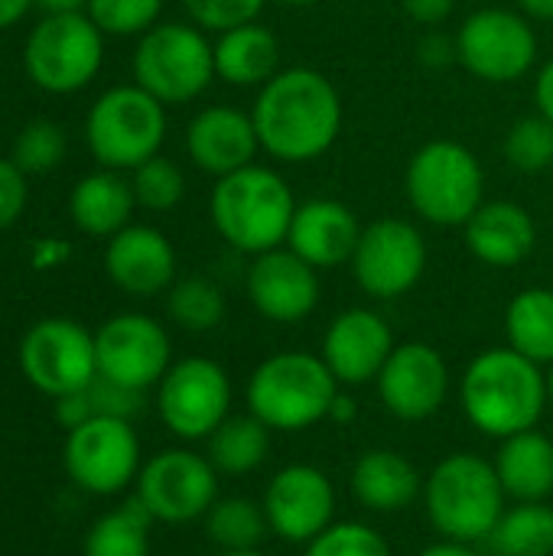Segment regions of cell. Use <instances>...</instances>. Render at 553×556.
Returning <instances> with one entry per match:
<instances>
[{
  "label": "cell",
  "mask_w": 553,
  "mask_h": 556,
  "mask_svg": "<svg viewBox=\"0 0 553 556\" xmlns=\"http://www.w3.org/2000/svg\"><path fill=\"white\" fill-rule=\"evenodd\" d=\"M486 544L499 556H551L553 508L548 502H512Z\"/></svg>",
  "instance_id": "obj_32"
},
{
  "label": "cell",
  "mask_w": 553,
  "mask_h": 556,
  "mask_svg": "<svg viewBox=\"0 0 553 556\" xmlns=\"http://www.w3.org/2000/svg\"><path fill=\"white\" fill-rule=\"evenodd\" d=\"M297 205L290 182L277 169L251 163L215 182L209 215L235 251L257 257L287 244Z\"/></svg>",
  "instance_id": "obj_3"
},
{
  "label": "cell",
  "mask_w": 553,
  "mask_h": 556,
  "mask_svg": "<svg viewBox=\"0 0 553 556\" xmlns=\"http://www.w3.org/2000/svg\"><path fill=\"white\" fill-rule=\"evenodd\" d=\"M362 225L355 212L339 199H306L297 205L287 248L316 270L349 264L359 244Z\"/></svg>",
  "instance_id": "obj_23"
},
{
  "label": "cell",
  "mask_w": 553,
  "mask_h": 556,
  "mask_svg": "<svg viewBox=\"0 0 553 556\" xmlns=\"http://www.w3.org/2000/svg\"><path fill=\"white\" fill-rule=\"evenodd\" d=\"M411 208L440 228H463L486 202V173L479 156L460 140L424 143L404 173Z\"/></svg>",
  "instance_id": "obj_6"
},
{
  "label": "cell",
  "mask_w": 553,
  "mask_h": 556,
  "mask_svg": "<svg viewBox=\"0 0 553 556\" xmlns=\"http://www.w3.org/2000/svg\"><path fill=\"white\" fill-rule=\"evenodd\" d=\"M163 0H88L85 13L104 36H143L156 26Z\"/></svg>",
  "instance_id": "obj_39"
},
{
  "label": "cell",
  "mask_w": 553,
  "mask_h": 556,
  "mask_svg": "<svg viewBox=\"0 0 553 556\" xmlns=\"http://www.w3.org/2000/svg\"><path fill=\"white\" fill-rule=\"evenodd\" d=\"M375 388L381 407L391 417L404 424H424L443 410L453 381H450L447 358L433 345L401 342L394 345L391 358L375 378Z\"/></svg>",
  "instance_id": "obj_18"
},
{
  "label": "cell",
  "mask_w": 553,
  "mask_h": 556,
  "mask_svg": "<svg viewBox=\"0 0 553 556\" xmlns=\"http://www.w3.org/2000/svg\"><path fill=\"white\" fill-rule=\"evenodd\" d=\"M235 388L228 371L205 355H189L169 365L156 384V410L163 427L183 440H209L231 417Z\"/></svg>",
  "instance_id": "obj_10"
},
{
  "label": "cell",
  "mask_w": 553,
  "mask_h": 556,
  "mask_svg": "<svg viewBox=\"0 0 553 556\" xmlns=\"http://www.w3.org/2000/svg\"><path fill=\"white\" fill-rule=\"evenodd\" d=\"M456 52L466 72L489 85H512L538 62V33L521 10L486 7L456 29Z\"/></svg>",
  "instance_id": "obj_12"
},
{
  "label": "cell",
  "mask_w": 553,
  "mask_h": 556,
  "mask_svg": "<svg viewBox=\"0 0 553 556\" xmlns=\"http://www.w3.org/2000/svg\"><path fill=\"white\" fill-rule=\"evenodd\" d=\"M277 3H284V7H297V10H303V7H316L319 0H277Z\"/></svg>",
  "instance_id": "obj_53"
},
{
  "label": "cell",
  "mask_w": 553,
  "mask_h": 556,
  "mask_svg": "<svg viewBox=\"0 0 553 556\" xmlns=\"http://www.w3.org/2000/svg\"><path fill=\"white\" fill-rule=\"evenodd\" d=\"M271 427L248 414H231L205 443V456L218 469V476H251L264 466L271 453Z\"/></svg>",
  "instance_id": "obj_29"
},
{
  "label": "cell",
  "mask_w": 553,
  "mask_h": 556,
  "mask_svg": "<svg viewBox=\"0 0 553 556\" xmlns=\"http://www.w3.org/2000/svg\"><path fill=\"white\" fill-rule=\"evenodd\" d=\"M261 505L277 541L306 547L336 521V485L319 466L290 463L271 476Z\"/></svg>",
  "instance_id": "obj_16"
},
{
  "label": "cell",
  "mask_w": 553,
  "mask_h": 556,
  "mask_svg": "<svg viewBox=\"0 0 553 556\" xmlns=\"http://www.w3.org/2000/svg\"><path fill=\"white\" fill-rule=\"evenodd\" d=\"M394 345V332L381 313L352 306L329 323L319 355L342 388H362L375 384Z\"/></svg>",
  "instance_id": "obj_20"
},
{
  "label": "cell",
  "mask_w": 553,
  "mask_h": 556,
  "mask_svg": "<svg viewBox=\"0 0 553 556\" xmlns=\"http://www.w3.org/2000/svg\"><path fill=\"white\" fill-rule=\"evenodd\" d=\"M551 556H553V554H551Z\"/></svg>",
  "instance_id": "obj_56"
},
{
  "label": "cell",
  "mask_w": 553,
  "mask_h": 556,
  "mask_svg": "<svg viewBox=\"0 0 553 556\" xmlns=\"http://www.w3.org/2000/svg\"><path fill=\"white\" fill-rule=\"evenodd\" d=\"M515 3L528 20H541V23L553 20V0H515Z\"/></svg>",
  "instance_id": "obj_50"
},
{
  "label": "cell",
  "mask_w": 553,
  "mask_h": 556,
  "mask_svg": "<svg viewBox=\"0 0 553 556\" xmlns=\"http://www.w3.org/2000/svg\"><path fill=\"white\" fill-rule=\"evenodd\" d=\"M150 511L137 498H127L88 528L81 556H150Z\"/></svg>",
  "instance_id": "obj_31"
},
{
  "label": "cell",
  "mask_w": 553,
  "mask_h": 556,
  "mask_svg": "<svg viewBox=\"0 0 553 556\" xmlns=\"http://www.w3.org/2000/svg\"><path fill=\"white\" fill-rule=\"evenodd\" d=\"M186 150L202 173L222 179L235 169L251 166L261 150V140L251 114L228 104H212L189 121Z\"/></svg>",
  "instance_id": "obj_22"
},
{
  "label": "cell",
  "mask_w": 553,
  "mask_h": 556,
  "mask_svg": "<svg viewBox=\"0 0 553 556\" xmlns=\"http://www.w3.org/2000/svg\"><path fill=\"white\" fill-rule=\"evenodd\" d=\"M251 121L267 156L300 166L319 160L339 140L342 98L323 72L293 65L261 85Z\"/></svg>",
  "instance_id": "obj_1"
},
{
  "label": "cell",
  "mask_w": 553,
  "mask_h": 556,
  "mask_svg": "<svg viewBox=\"0 0 553 556\" xmlns=\"http://www.w3.org/2000/svg\"><path fill=\"white\" fill-rule=\"evenodd\" d=\"M98 375L150 391L163 381L173 365V342L166 329L143 313H117L95 332Z\"/></svg>",
  "instance_id": "obj_17"
},
{
  "label": "cell",
  "mask_w": 553,
  "mask_h": 556,
  "mask_svg": "<svg viewBox=\"0 0 553 556\" xmlns=\"http://www.w3.org/2000/svg\"><path fill=\"white\" fill-rule=\"evenodd\" d=\"M342 384L313 352H277L267 355L248 378L244 404L274 433H303L329 420Z\"/></svg>",
  "instance_id": "obj_5"
},
{
  "label": "cell",
  "mask_w": 553,
  "mask_h": 556,
  "mask_svg": "<svg viewBox=\"0 0 553 556\" xmlns=\"http://www.w3.org/2000/svg\"><path fill=\"white\" fill-rule=\"evenodd\" d=\"M248 300L267 323H303L319 306V270L287 244L264 251L248 267Z\"/></svg>",
  "instance_id": "obj_19"
},
{
  "label": "cell",
  "mask_w": 553,
  "mask_h": 556,
  "mask_svg": "<svg viewBox=\"0 0 553 556\" xmlns=\"http://www.w3.org/2000/svg\"><path fill=\"white\" fill-rule=\"evenodd\" d=\"M463 238L476 261L508 270L531 257L538 244V225L518 202L492 199L482 202L476 215L463 225Z\"/></svg>",
  "instance_id": "obj_24"
},
{
  "label": "cell",
  "mask_w": 553,
  "mask_h": 556,
  "mask_svg": "<svg viewBox=\"0 0 553 556\" xmlns=\"http://www.w3.org/2000/svg\"><path fill=\"white\" fill-rule=\"evenodd\" d=\"M417 556H479V551H476V544H460V541L440 538V541L427 544L424 551H417Z\"/></svg>",
  "instance_id": "obj_48"
},
{
  "label": "cell",
  "mask_w": 553,
  "mask_h": 556,
  "mask_svg": "<svg viewBox=\"0 0 553 556\" xmlns=\"http://www.w3.org/2000/svg\"><path fill=\"white\" fill-rule=\"evenodd\" d=\"M355 417V401L345 394V388H342V394L336 397V404H332V414H329V420H342V424H349Z\"/></svg>",
  "instance_id": "obj_52"
},
{
  "label": "cell",
  "mask_w": 553,
  "mask_h": 556,
  "mask_svg": "<svg viewBox=\"0 0 553 556\" xmlns=\"http://www.w3.org/2000/svg\"><path fill=\"white\" fill-rule=\"evenodd\" d=\"M26 173L13 160H0V231L16 225L26 208Z\"/></svg>",
  "instance_id": "obj_42"
},
{
  "label": "cell",
  "mask_w": 553,
  "mask_h": 556,
  "mask_svg": "<svg viewBox=\"0 0 553 556\" xmlns=\"http://www.w3.org/2000/svg\"><path fill=\"white\" fill-rule=\"evenodd\" d=\"M349 264L362 293L372 300H398L420 283L427 270V241L414 222L378 218L362 228Z\"/></svg>",
  "instance_id": "obj_14"
},
{
  "label": "cell",
  "mask_w": 553,
  "mask_h": 556,
  "mask_svg": "<svg viewBox=\"0 0 553 556\" xmlns=\"http://www.w3.org/2000/svg\"><path fill=\"white\" fill-rule=\"evenodd\" d=\"M137 502L150 511L160 525H189L202 521L209 508L222 498L218 495V469L209 456L173 446L153 453L134 482Z\"/></svg>",
  "instance_id": "obj_11"
},
{
  "label": "cell",
  "mask_w": 553,
  "mask_h": 556,
  "mask_svg": "<svg viewBox=\"0 0 553 556\" xmlns=\"http://www.w3.org/2000/svg\"><path fill=\"white\" fill-rule=\"evenodd\" d=\"M166 313L186 332H212L225 319V296L205 277H183L169 287Z\"/></svg>",
  "instance_id": "obj_34"
},
{
  "label": "cell",
  "mask_w": 553,
  "mask_h": 556,
  "mask_svg": "<svg viewBox=\"0 0 553 556\" xmlns=\"http://www.w3.org/2000/svg\"><path fill=\"white\" fill-rule=\"evenodd\" d=\"M492 463L508 502H548L553 495V440L538 427L499 440Z\"/></svg>",
  "instance_id": "obj_27"
},
{
  "label": "cell",
  "mask_w": 553,
  "mask_h": 556,
  "mask_svg": "<svg viewBox=\"0 0 553 556\" xmlns=\"http://www.w3.org/2000/svg\"><path fill=\"white\" fill-rule=\"evenodd\" d=\"M548 394H551V410H553V365L548 368Z\"/></svg>",
  "instance_id": "obj_55"
},
{
  "label": "cell",
  "mask_w": 553,
  "mask_h": 556,
  "mask_svg": "<svg viewBox=\"0 0 553 556\" xmlns=\"http://www.w3.org/2000/svg\"><path fill=\"white\" fill-rule=\"evenodd\" d=\"M417 59L427 65V68H443L450 62H460V52H456V36H447V33H427L420 42H417Z\"/></svg>",
  "instance_id": "obj_43"
},
{
  "label": "cell",
  "mask_w": 553,
  "mask_h": 556,
  "mask_svg": "<svg viewBox=\"0 0 553 556\" xmlns=\"http://www.w3.org/2000/svg\"><path fill=\"white\" fill-rule=\"evenodd\" d=\"M62 463L78 489L111 498L130 489L140 476V437L130 420L91 417L88 424L65 433Z\"/></svg>",
  "instance_id": "obj_13"
},
{
  "label": "cell",
  "mask_w": 553,
  "mask_h": 556,
  "mask_svg": "<svg viewBox=\"0 0 553 556\" xmlns=\"http://www.w3.org/2000/svg\"><path fill=\"white\" fill-rule=\"evenodd\" d=\"M65 156V134L55 121H29L13 140V163L29 173H49Z\"/></svg>",
  "instance_id": "obj_38"
},
{
  "label": "cell",
  "mask_w": 553,
  "mask_h": 556,
  "mask_svg": "<svg viewBox=\"0 0 553 556\" xmlns=\"http://www.w3.org/2000/svg\"><path fill=\"white\" fill-rule=\"evenodd\" d=\"M401 7L420 26H440L443 20H450L456 0H401Z\"/></svg>",
  "instance_id": "obj_45"
},
{
  "label": "cell",
  "mask_w": 553,
  "mask_h": 556,
  "mask_svg": "<svg viewBox=\"0 0 553 556\" xmlns=\"http://www.w3.org/2000/svg\"><path fill=\"white\" fill-rule=\"evenodd\" d=\"M267 0H183L189 20L205 33H225L261 16Z\"/></svg>",
  "instance_id": "obj_40"
},
{
  "label": "cell",
  "mask_w": 553,
  "mask_h": 556,
  "mask_svg": "<svg viewBox=\"0 0 553 556\" xmlns=\"http://www.w3.org/2000/svg\"><path fill=\"white\" fill-rule=\"evenodd\" d=\"M303 556H394V551L385 534L365 521H332L303 547Z\"/></svg>",
  "instance_id": "obj_37"
},
{
  "label": "cell",
  "mask_w": 553,
  "mask_h": 556,
  "mask_svg": "<svg viewBox=\"0 0 553 556\" xmlns=\"http://www.w3.org/2000/svg\"><path fill=\"white\" fill-rule=\"evenodd\" d=\"M85 140L104 169H137L166 140V104L140 85L108 88L85 117Z\"/></svg>",
  "instance_id": "obj_7"
},
{
  "label": "cell",
  "mask_w": 553,
  "mask_h": 556,
  "mask_svg": "<svg viewBox=\"0 0 553 556\" xmlns=\"http://www.w3.org/2000/svg\"><path fill=\"white\" fill-rule=\"evenodd\" d=\"M95 417V407L88 401V391H72V394H62L55 397V424L68 433L81 424H88Z\"/></svg>",
  "instance_id": "obj_44"
},
{
  "label": "cell",
  "mask_w": 553,
  "mask_h": 556,
  "mask_svg": "<svg viewBox=\"0 0 553 556\" xmlns=\"http://www.w3.org/2000/svg\"><path fill=\"white\" fill-rule=\"evenodd\" d=\"M212 49H215V78H222L225 85L261 88L264 81H271L280 72L277 68L280 42L257 20L218 33Z\"/></svg>",
  "instance_id": "obj_28"
},
{
  "label": "cell",
  "mask_w": 553,
  "mask_h": 556,
  "mask_svg": "<svg viewBox=\"0 0 553 556\" xmlns=\"http://www.w3.org/2000/svg\"><path fill=\"white\" fill-rule=\"evenodd\" d=\"M104 62V33L81 13H46L26 36L23 65L36 88L49 94L81 91Z\"/></svg>",
  "instance_id": "obj_9"
},
{
  "label": "cell",
  "mask_w": 553,
  "mask_h": 556,
  "mask_svg": "<svg viewBox=\"0 0 553 556\" xmlns=\"http://www.w3.org/2000/svg\"><path fill=\"white\" fill-rule=\"evenodd\" d=\"M215 78V49L196 23H156L134 52V85L163 104L199 98Z\"/></svg>",
  "instance_id": "obj_8"
},
{
  "label": "cell",
  "mask_w": 553,
  "mask_h": 556,
  "mask_svg": "<svg viewBox=\"0 0 553 556\" xmlns=\"http://www.w3.org/2000/svg\"><path fill=\"white\" fill-rule=\"evenodd\" d=\"M535 104H538V114L553 124V59L544 62V68L535 78Z\"/></svg>",
  "instance_id": "obj_47"
},
{
  "label": "cell",
  "mask_w": 553,
  "mask_h": 556,
  "mask_svg": "<svg viewBox=\"0 0 553 556\" xmlns=\"http://www.w3.org/2000/svg\"><path fill=\"white\" fill-rule=\"evenodd\" d=\"M420 502L430 528L460 544H486L508 508L495 463L473 453L443 456L424 479Z\"/></svg>",
  "instance_id": "obj_4"
},
{
  "label": "cell",
  "mask_w": 553,
  "mask_h": 556,
  "mask_svg": "<svg viewBox=\"0 0 553 556\" xmlns=\"http://www.w3.org/2000/svg\"><path fill=\"white\" fill-rule=\"evenodd\" d=\"M508 349L551 368L553 365V290L528 287L512 296L505 309Z\"/></svg>",
  "instance_id": "obj_30"
},
{
  "label": "cell",
  "mask_w": 553,
  "mask_h": 556,
  "mask_svg": "<svg viewBox=\"0 0 553 556\" xmlns=\"http://www.w3.org/2000/svg\"><path fill=\"white\" fill-rule=\"evenodd\" d=\"M202 521H205V534L218 547V554H225V551H261L264 538L271 534L264 505L254 498H244V495L218 498Z\"/></svg>",
  "instance_id": "obj_33"
},
{
  "label": "cell",
  "mask_w": 553,
  "mask_h": 556,
  "mask_svg": "<svg viewBox=\"0 0 553 556\" xmlns=\"http://www.w3.org/2000/svg\"><path fill=\"white\" fill-rule=\"evenodd\" d=\"M29 7H33V0H0V29H7L16 20H23Z\"/></svg>",
  "instance_id": "obj_49"
},
{
  "label": "cell",
  "mask_w": 553,
  "mask_h": 556,
  "mask_svg": "<svg viewBox=\"0 0 553 556\" xmlns=\"http://www.w3.org/2000/svg\"><path fill=\"white\" fill-rule=\"evenodd\" d=\"M505 160L518 173H544L553 166V124L541 114L518 117L505 134Z\"/></svg>",
  "instance_id": "obj_36"
},
{
  "label": "cell",
  "mask_w": 553,
  "mask_h": 556,
  "mask_svg": "<svg viewBox=\"0 0 553 556\" xmlns=\"http://www.w3.org/2000/svg\"><path fill=\"white\" fill-rule=\"evenodd\" d=\"M85 391H88V401H91V407H95V417L134 420V417L143 410V401H147V391L117 384V381H111V378H104V375H98Z\"/></svg>",
  "instance_id": "obj_41"
},
{
  "label": "cell",
  "mask_w": 553,
  "mask_h": 556,
  "mask_svg": "<svg viewBox=\"0 0 553 556\" xmlns=\"http://www.w3.org/2000/svg\"><path fill=\"white\" fill-rule=\"evenodd\" d=\"M104 270L117 290L130 296H156L176 283V251L163 231L127 225L108 238Z\"/></svg>",
  "instance_id": "obj_21"
},
{
  "label": "cell",
  "mask_w": 553,
  "mask_h": 556,
  "mask_svg": "<svg viewBox=\"0 0 553 556\" xmlns=\"http://www.w3.org/2000/svg\"><path fill=\"white\" fill-rule=\"evenodd\" d=\"M420 469L398 450H365L352 472L349 489L352 498L372 515H401L424 498Z\"/></svg>",
  "instance_id": "obj_25"
},
{
  "label": "cell",
  "mask_w": 553,
  "mask_h": 556,
  "mask_svg": "<svg viewBox=\"0 0 553 556\" xmlns=\"http://www.w3.org/2000/svg\"><path fill=\"white\" fill-rule=\"evenodd\" d=\"M463 417L489 440L535 430L551 407L548 368L502 345L479 352L460 378Z\"/></svg>",
  "instance_id": "obj_2"
},
{
  "label": "cell",
  "mask_w": 553,
  "mask_h": 556,
  "mask_svg": "<svg viewBox=\"0 0 553 556\" xmlns=\"http://www.w3.org/2000/svg\"><path fill=\"white\" fill-rule=\"evenodd\" d=\"M36 7H42L46 13H81L88 7V0H33Z\"/></svg>",
  "instance_id": "obj_51"
},
{
  "label": "cell",
  "mask_w": 553,
  "mask_h": 556,
  "mask_svg": "<svg viewBox=\"0 0 553 556\" xmlns=\"http://www.w3.org/2000/svg\"><path fill=\"white\" fill-rule=\"evenodd\" d=\"M218 556H267L264 551H225V554Z\"/></svg>",
  "instance_id": "obj_54"
},
{
  "label": "cell",
  "mask_w": 553,
  "mask_h": 556,
  "mask_svg": "<svg viewBox=\"0 0 553 556\" xmlns=\"http://www.w3.org/2000/svg\"><path fill=\"white\" fill-rule=\"evenodd\" d=\"M20 368L26 381L52 401L85 391L98 378L95 336L75 319H39L20 342Z\"/></svg>",
  "instance_id": "obj_15"
},
{
  "label": "cell",
  "mask_w": 553,
  "mask_h": 556,
  "mask_svg": "<svg viewBox=\"0 0 553 556\" xmlns=\"http://www.w3.org/2000/svg\"><path fill=\"white\" fill-rule=\"evenodd\" d=\"M72 248L68 241H59V238H46L33 248V264L36 267H59L62 261H68Z\"/></svg>",
  "instance_id": "obj_46"
},
{
  "label": "cell",
  "mask_w": 553,
  "mask_h": 556,
  "mask_svg": "<svg viewBox=\"0 0 553 556\" xmlns=\"http://www.w3.org/2000/svg\"><path fill=\"white\" fill-rule=\"evenodd\" d=\"M130 186H134L137 205L147 212H173L186 195L183 169L160 153L140 163L137 169H130Z\"/></svg>",
  "instance_id": "obj_35"
},
{
  "label": "cell",
  "mask_w": 553,
  "mask_h": 556,
  "mask_svg": "<svg viewBox=\"0 0 553 556\" xmlns=\"http://www.w3.org/2000/svg\"><path fill=\"white\" fill-rule=\"evenodd\" d=\"M134 186L117 169H98L75 182L68 195V215L78 231L91 238H114L121 228L130 225L134 215Z\"/></svg>",
  "instance_id": "obj_26"
}]
</instances>
